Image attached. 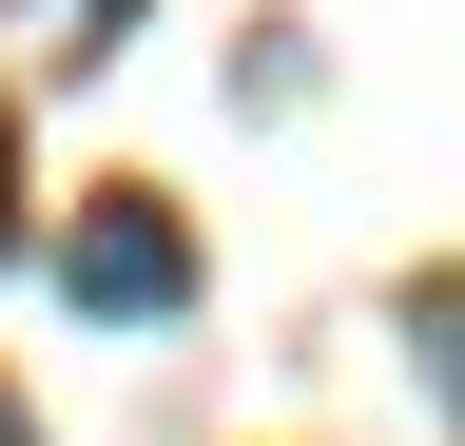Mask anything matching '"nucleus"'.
Wrapping results in <instances>:
<instances>
[{
    "label": "nucleus",
    "instance_id": "f257e3e1",
    "mask_svg": "<svg viewBox=\"0 0 465 446\" xmlns=\"http://www.w3.org/2000/svg\"><path fill=\"white\" fill-rule=\"evenodd\" d=\"M58 292H78L97 330H174L194 311V233H174L155 194H97L78 233H58Z\"/></svg>",
    "mask_w": 465,
    "mask_h": 446
},
{
    "label": "nucleus",
    "instance_id": "f03ea898",
    "mask_svg": "<svg viewBox=\"0 0 465 446\" xmlns=\"http://www.w3.org/2000/svg\"><path fill=\"white\" fill-rule=\"evenodd\" d=\"M116 20H136V0H0L20 59H116Z\"/></svg>",
    "mask_w": 465,
    "mask_h": 446
}]
</instances>
